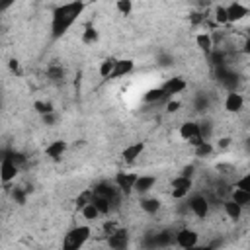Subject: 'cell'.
<instances>
[{"label": "cell", "instance_id": "obj_23", "mask_svg": "<svg viewBox=\"0 0 250 250\" xmlns=\"http://www.w3.org/2000/svg\"><path fill=\"white\" fill-rule=\"evenodd\" d=\"M211 107V96L207 94V92H197L195 96H193V109L195 111H207Z\"/></svg>", "mask_w": 250, "mask_h": 250}, {"label": "cell", "instance_id": "obj_6", "mask_svg": "<svg viewBox=\"0 0 250 250\" xmlns=\"http://www.w3.org/2000/svg\"><path fill=\"white\" fill-rule=\"evenodd\" d=\"M170 186H172V197L180 201V199H186V197H188V193L191 191L193 182H191V178L180 174V176H176V178L170 182Z\"/></svg>", "mask_w": 250, "mask_h": 250}, {"label": "cell", "instance_id": "obj_28", "mask_svg": "<svg viewBox=\"0 0 250 250\" xmlns=\"http://www.w3.org/2000/svg\"><path fill=\"white\" fill-rule=\"evenodd\" d=\"M92 201H94V205L100 209V213H102V215H109V213L113 211L111 201H109L107 197H102V195H96V193H94V199H92Z\"/></svg>", "mask_w": 250, "mask_h": 250}, {"label": "cell", "instance_id": "obj_50", "mask_svg": "<svg viewBox=\"0 0 250 250\" xmlns=\"http://www.w3.org/2000/svg\"><path fill=\"white\" fill-rule=\"evenodd\" d=\"M244 145H246V148H248V150H250V137H248V139H246V143H244Z\"/></svg>", "mask_w": 250, "mask_h": 250}, {"label": "cell", "instance_id": "obj_20", "mask_svg": "<svg viewBox=\"0 0 250 250\" xmlns=\"http://www.w3.org/2000/svg\"><path fill=\"white\" fill-rule=\"evenodd\" d=\"M223 209H225L227 217H229V219H232V221H238V219H240V215H242V205H240V203H236L232 197L223 199Z\"/></svg>", "mask_w": 250, "mask_h": 250}, {"label": "cell", "instance_id": "obj_10", "mask_svg": "<svg viewBox=\"0 0 250 250\" xmlns=\"http://www.w3.org/2000/svg\"><path fill=\"white\" fill-rule=\"evenodd\" d=\"M105 242H107V246L113 248V250H123V248H127V244H129V230L119 227L117 230H113L111 234L105 236Z\"/></svg>", "mask_w": 250, "mask_h": 250}, {"label": "cell", "instance_id": "obj_17", "mask_svg": "<svg viewBox=\"0 0 250 250\" xmlns=\"http://www.w3.org/2000/svg\"><path fill=\"white\" fill-rule=\"evenodd\" d=\"M66 141H62V139H59V141H53V143H49L47 145V148H45V154L53 160V162H59L61 158H62V154L66 152Z\"/></svg>", "mask_w": 250, "mask_h": 250}, {"label": "cell", "instance_id": "obj_34", "mask_svg": "<svg viewBox=\"0 0 250 250\" xmlns=\"http://www.w3.org/2000/svg\"><path fill=\"white\" fill-rule=\"evenodd\" d=\"M33 109H35L41 117H43V115H47V113H51V111H55L51 102H41V100H37V102L33 104Z\"/></svg>", "mask_w": 250, "mask_h": 250}, {"label": "cell", "instance_id": "obj_44", "mask_svg": "<svg viewBox=\"0 0 250 250\" xmlns=\"http://www.w3.org/2000/svg\"><path fill=\"white\" fill-rule=\"evenodd\" d=\"M43 123L45 125H55L57 123V115H55V111H51V113H47V115H43Z\"/></svg>", "mask_w": 250, "mask_h": 250}, {"label": "cell", "instance_id": "obj_48", "mask_svg": "<svg viewBox=\"0 0 250 250\" xmlns=\"http://www.w3.org/2000/svg\"><path fill=\"white\" fill-rule=\"evenodd\" d=\"M229 143H230V139H229V137H223V139L219 141V146H221V148H227V146H229Z\"/></svg>", "mask_w": 250, "mask_h": 250}, {"label": "cell", "instance_id": "obj_35", "mask_svg": "<svg viewBox=\"0 0 250 250\" xmlns=\"http://www.w3.org/2000/svg\"><path fill=\"white\" fill-rule=\"evenodd\" d=\"M27 189H23V188H14L12 189V199L18 203V205H25V201H27Z\"/></svg>", "mask_w": 250, "mask_h": 250}, {"label": "cell", "instance_id": "obj_26", "mask_svg": "<svg viewBox=\"0 0 250 250\" xmlns=\"http://www.w3.org/2000/svg\"><path fill=\"white\" fill-rule=\"evenodd\" d=\"M141 209L148 215H154L160 209V199L156 197H141Z\"/></svg>", "mask_w": 250, "mask_h": 250}, {"label": "cell", "instance_id": "obj_12", "mask_svg": "<svg viewBox=\"0 0 250 250\" xmlns=\"http://www.w3.org/2000/svg\"><path fill=\"white\" fill-rule=\"evenodd\" d=\"M197 238H199V234L195 230L182 229V230L176 232V246H180V248H193V246H197Z\"/></svg>", "mask_w": 250, "mask_h": 250}, {"label": "cell", "instance_id": "obj_27", "mask_svg": "<svg viewBox=\"0 0 250 250\" xmlns=\"http://www.w3.org/2000/svg\"><path fill=\"white\" fill-rule=\"evenodd\" d=\"M98 39H100L98 29H96L92 23H88V25H86V29L82 31V43H86V45H94Z\"/></svg>", "mask_w": 250, "mask_h": 250}, {"label": "cell", "instance_id": "obj_33", "mask_svg": "<svg viewBox=\"0 0 250 250\" xmlns=\"http://www.w3.org/2000/svg\"><path fill=\"white\" fill-rule=\"evenodd\" d=\"M92 199H94V191H92V188H90V189L82 191V193L76 197V209H78V211L84 209L88 203H92Z\"/></svg>", "mask_w": 250, "mask_h": 250}, {"label": "cell", "instance_id": "obj_39", "mask_svg": "<svg viewBox=\"0 0 250 250\" xmlns=\"http://www.w3.org/2000/svg\"><path fill=\"white\" fill-rule=\"evenodd\" d=\"M156 62H158V66H162V68H168V66H172V64H174V57H172L170 53H158V57H156Z\"/></svg>", "mask_w": 250, "mask_h": 250}, {"label": "cell", "instance_id": "obj_31", "mask_svg": "<svg viewBox=\"0 0 250 250\" xmlns=\"http://www.w3.org/2000/svg\"><path fill=\"white\" fill-rule=\"evenodd\" d=\"M213 150H215V148H213V145H211L209 141H203V143H199L197 146H193V152H195L197 158H205V156H209Z\"/></svg>", "mask_w": 250, "mask_h": 250}, {"label": "cell", "instance_id": "obj_8", "mask_svg": "<svg viewBox=\"0 0 250 250\" xmlns=\"http://www.w3.org/2000/svg\"><path fill=\"white\" fill-rule=\"evenodd\" d=\"M189 209H191V213L197 217V219H205L207 215H209V207H211V203H209V199H207V195H203V193H193V195H189Z\"/></svg>", "mask_w": 250, "mask_h": 250}, {"label": "cell", "instance_id": "obj_25", "mask_svg": "<svg viewBox=\"0 0 250 250\" xmlns=\"http://www.w3.org/2000/svg\"><path fill=\"white\" fill-rule=\"evenodd\" d=\"M115 62H117L115 57L104 59V61L100 62V76L105 78V80H109V76H111V72H113V68H115Z\"/></svg>", "mask_w": 250, "mask_h": 250}, {"label": "cell", "instance_id": "obj_2", "mask_svg": "<svg viewBox=\"0 0 250 250\" xmlns=\"http://www.w3.org/2000/svg\"><path fill=\"white\" fill-rule=\"evenodd\" d=\"M90 234H92V230H90L88 225H78V227H74V229H70L66 232V236L62 240V248L64 250H78V248H82L86 244Z\"/></svg>", "mask_w": 250, "mask_h": 250}, {"label": "cell", "instance_id": "obj_36", "mask_svg": "<svg viewBox=\"0 0 250 250\" xmlns=\"http://www.w3.org/2000/svg\"><path fill=\"white\" fill-rule=\"evenodd\" d=\"M199 133H201V137H203L205 141H209V139H211V135H213V123H211V121H207V119L199 121Z\"/></svg>", "mask_w": 250, "mask_h": 250}, {"label": "cell", "instance_id": "obj_32", "mask_svg": "<svg viewBox=\"0 0 250 250\" xmlns=\"http://www.w3.org/2000/svg\"><path fill=\"white\" fill-rule=\"evenodd\" d=\"M80 213H82V217H84L86 221H96V219L102 215V213H100V209L94 205V201H92V203H88L84 209H80Z\"/></svg>", "mask_w": 250, "mask_h": 250}, {"label": "cell", "instance_id": "obj_15", "mask_svg": "<svg viewBox=\"0 0 250 250\" xmlns=\"http://www.w3.org/2000/svg\"><path fill=\"white\" fill-rule=\"evenodd\" d=\"M64 78H66V70L62 64H57V62H51L47 66V80L55 86H61L64 84Z\"/></svg>", "mask_w": 250, "mask_h": 250}, {"label": "cell", "instance_id": "obj_40", "mask_svg": "<svg viewBox=\"0 0 250 250\" xmlns=\"http://www.w3.org/2000/svg\"><path fill=\"white\" fill-rule=\"evenodd\" d=\"M215 20H217V23H229L227 6H217V8H215Z\"/></svg>", "mask_w": 250, "mask_h": 250}, {"label": "cell", "instance_id": "obj_30", "mask_svg": "<svg viewBox=\"0 0 250 250\" xmlns=\"http://www.w3.org/2000/svg\"><path fill=\"white\" fill-rule=\"evenodd\" d=\"M2 156H10V158H12V160H14V162L20 166V168L27 164V156H25L23 152H20V150H10V148H4V150H2Z\"/></svg>", "mask_w": 250, "mask_h": 250}, {"label": "cell", "instance_id": "obj_38", "mask_svg": "<svg viewBox=\"0 0 250 250\" xmlns=\"http://www.w3.org/2000/svg\"><path fill=\"white\" fill-rule=\"evenodd\" d=\"M209 61H211L213 68H215V66H221V64H227V62H225V55H223L219 49H213V51H211V55H209Z\"/></svg>", "mask_w": 250, "mask_h": 250}, {"label": "cell", "instance_id": "obj_14", "mask_svg": "<svg viewBox=\"0 0 250 250\" xmlns=\"http://www.w3.org/2000/svg\"><path fill=\"white\" fill-rule=\"evenodd\" d=\"M186 86H188V82H186L182 76H174V78H168V80L162 84V88H164V94H166V98H168V100H170L172 96H176V94L184 92V90H186Z\"/></svg>", "mask_w": 250, "mask_h": 250}, {"label": "cell", "instance_id": "obj_24", "mask_svg": "<svg viewBox=\"0 0 250 250\" xmlns=\"http://www.w3.org/2000/svg\"><path fill=\"white\" fill-rule=\"evenodd\" d=\"M195 43H197V47H199L207 57L211 55V51H213V41H211V35H209V33H197Z\"/></svg>", "mask_w": 250, "mask_h": 250}, {"label": "cell", "instance_id": "obj_51", "mask_svg": "<svg viewBox=\"0 0 250 250\" xmlns=\"http://www.w3.org/2000/svg\"><path fill=\"white\" fill-rule=\"evenodd\" d=\"M246 31H248V37H250V27H248V29H246Z\"/></svg>", "mask_w": 250, "mask_h": 250}, {"label": "cell", "instance_id": "obj_47", "mask_svg": "<svg viewBox=\"0 0 250 250\" xmlns=\"http://www.w3.org/2000/svg\"><path fill=\"white\" fill-rule=\"evenodd\" d=\"M14 2H16V0H0V12H6Z\"/></svg>", "mask_w": 250, "mask_h": 250}, {"label": "cell", "instance_id": "obj_13", "mask_svg": "<svg viewBox=\"0 0 250 250\" xmlns=\"http://www.w3.org/2000/svg\"><path fill=\"white\" fill-rule=\"evenodd\" d=\"M227 14H229V21H230V23H234V21L244 20V18L250 14V8H248V6H244V4H242V2H238V0H232V2L227 6Z\"/></svg>", "mask_w": 250, "mask_h": 250}, {"label": "cell", "instance_id": "obj_7", "mask_svg": "<svg viewBox=\"0 0 250 250\" xmlns=\"http://www.w3.org/2000/svg\"><path fill=\"white\" fill-rule=\"evenodd\" d=\"M180 137H182L184 141H188L191 146H197L199 143L205 141V139L201 137V133H199V123H195V121H186V123L180 127Z\"/></svg>", "mask_w": 250, "mask_h": 250}, {"label": "cell", "instance_id": "obj_41", "mask_svg": "<svg viewBox=\"0 0 250 250\" xmlns=\"http://www.w3.org/2000/svg\"><path fill=\"white\" fill-rule=\"evenodd\" d=\"M234 186H236V188H242V189H246V191L250 193V172H248L246 176H242Z\"/></svg>", "mask_w": 250, "mask_h": 250}, {"label": "cell", "instance_id": "obj_29", "mask_svg": "<svg viewBox=\"0 0 250 250\" xmlns=\"http://www.w3.org/2000/svg\"><path fill=\"white\" fill-rule=\"evenodd\" d=\"M230 197H232L236 203H240L242 207L250 205V193H248L246 189H242V188H236V186H234V189L230 191Z\"/></svg>", "mask_w": 250, "mask_h": 250}, {"label": "cell", "instance_id": "obj_4", "mask_svg": "<svg viewBox=\"0 0 250 250\" xmlns=\"http://www.w3.org/2000/svg\"><path fill=\"white\" fill-rule=\"evenodd\" d=\"M215 78H217L219 84H221L223 88H227L229 92L236 90V88H238V82H240V76H238L232 68H229L227 64L215 66Z\"/></svg>", "mask_w": 250, "mask_h": 250}, {"label": "cell", "instance_id": "obj_45", "mask_svg": "<svg viewBox=\"0 0 250 250\" xmlns=\"http://www.w3.org/2000/svg\"><path fill=\"white\" fill-rule=\"evenodd\" d=\"M117 229H119V227H117V223H113V221H107V223L104 225V232H105V236L111 234V232L117 230Z\"/></svg>", "mask_w": 250, "mask_h": 250}, {"label": "cell", "instance_id": "obj_42", "mask_svg": "<svg viewBox=\"0 0 250 250\" xmlns=\"http://www.w3.org/2000/svg\"><path fill=\"white\" fill-rule=\"evenodd\" d=\"M8 66H10V70H12L14 74H18V76L21 74V70H20V62H18L16 59H10V61H8Z\"/></svg>", "mask_w": 250, "mask_h": 250}, {"label": "cell", "instance_id": "obj_1", "mask_svg": "<svg viewBox=\"0 0 250 250\" xmlns=\"http://www.w3.org/2000/svg\"><path fill=\"white\" fill-rule=\"evenodd\" d=\"M84 8H86L84 0H72V2L57 6L51 14V39L53 41L61 39L72 27V23L78 20V16L84 12Z\"/></svg>", "mask_w": 250, "mask_h": 250}, {"label": "cell", "instance_id": "obj_43", "mask_svg": "<svg viewBox=\"0 0 250 250\" xmlns=\"http://www.w3.org/2000/svg\"><path fill=\"white\" fill-rule=\"evenodd\" d=\"M178 107H180V102H176V100H172V98L166 102V111L174 113V111H178Z\"/></svg>", "mask_w": 250, "mask_h": 250}, {"label": "cell", "instance_id": "obj_9", "mask_svg": "<svg viewBox=\"0 0 250 250\" xmlns=\"http://www.w3.org/2000/svg\"><path fill=\"white\" fill-rule=\"evenodd\" d=\"M137 178H139V174H135V172H117L115 178H113V182L117 184V188H119L125 195H129L131 191H135V182H137Z\"/></svg>", "mask_w": 250, "mask_h": 250}, {"label": "cell", "instance_id": "obj_49", "mask_svg": "<svg viewBox=\"0 0 250 250\" xmlns=\"http://www.w3.org/2000/svg\"><path fill=\"white\" fill-rule=\"evenodd\" d=\"M244 53H246V55H250V37H248V41L244 43Z\"/></svg>", "mask_w": 250, "mask_h": 250}, {"label": "cell", "instance_id": "obj_22", "mask_svg": "<svg viewBox=\"0 0 250 250\" xmlns=\"http://www.w3.org/2000/svg\"><path fill=\"white\" fill-rule=\"evenodd\" d=\"M143 100H145L146 104H160V102H168V98H166V94H164V88H162V86H158V88H150V90L143 96Z\"/></svg>", "mask_w": 250, "mask_h": 250}, {"label": "cell", "instance_id": "obj_46", "mask_svg": "<svg viewBox=\"0 0 250 250\" xmlns=\"http://www.w3.org/2000/svg\"><path fill=\"white\" fill-rule=\"evenodd\" d=\"M180 174H184V176H188V178H193V174H195V166H193V164H188V166L182 168Z\"/></svg>", "mask_w": 250, "mask_h": 250}, {"label": "cell", "instance_id": "obj_5", "mask_svg": "<svg viewBox=\"0 0 250 250\" xmlns=\"http://www.w3.org/2000/svg\"><path fill=\"white\" fill-rule=\"evenodd\" d=\"M145 244L150 246V248H168V246H174L176 244V232L172 229L158 230L154 234H148L146 240H145Z\"/></svg>", "mask_w": 250, "mask_h": 250}, {"label": "cell", "instance_id": "obj_16", "mask_svg": "<svg viewBox=\"0 0 250 250\" xmlns=\"http://www.w3.org/2000/svg\"><path fill=\"white\" fill-rule=\"evenodd\" d=\"M242 107H244V98H242V94H238L236 90L229 92L227 98H225V109H227L229 113H238V111H242Z\"/></svg>", "mask_w": 250, "mask_h": 250}, {"label": "cell", "instance_id": "obj_11", "mask_svg": "<svg viewBox=\"0 0 250 250\" xmlns=\"http://www.w3.org/2000/svg\"><path fill=\"white\" fill-rule=\"evenodd\" d=\"M20 172V166L10 158V156H2V164H0V178L4 184L12 182Z\"/></svg>", "mask_w": 250, "mask_h": 250}, {"label": "cell", "instance_id": "obj_19", "mask_svg": "<svg viewBox=\"0 0 250 250\" xmlns=\"http://www.w3.org/2000/svg\"><path fill=\"white\" fill-rule=\"evenodd\" d=\"M133 68H135V62H133L131 59H117V62H115V68H113V72H111L109 80L121 78V76H125V74H129Z\"/></svg>", "mask_w": 250, "mask_h": 250}, {"label": "cell", "instance_id": "obj_21", "mask_svg": "<svg viewBox=\"0 0 250 250\" xmlns=\"http://www.w3.org/2000/svg\"><path fill=\"white\" fill-rule=\"evenodd\" d=\"M156 184V178L154 176H148V174H143V176H139L137 178V182H135V191L137 193H141V195H145L146 191H150L152 189V186Z\"/></svg>", "mask_w": 250, "mask_h": 250}, {"label": "cell", "instance_id": "obj_3", "mask_svg": "<svg viewBox=\"0 0 250 250\" xmlns=\"http://www.w3.org/2000/svg\"><path fill=\"white\" fill-rule=\"evenodd\" d=\"M92 191L96 193V195H102V197H107L109 201H111V207L113 209H117L119 207V201H121V189L117 188V184L113 182H105V180H102V182H98L96 186H92Z\"/></svg>", "mask_w": 250, "mask_h": 250}, {"label": "cell", "instance_id": "obj_37", "mask_svg": "<svg viewBox=\"0 0 250 250\" xmlns=\"http://www.w3.org/2000/svg\"><path fill=\"white\" fill-rule=\"evenodd\" d=\"M115 6L121 16H131V12H133V0H117Z\"/></svg>", "mask_w": 250, "mask_h": 250}, {"label": "cell", "instance_id": "obj_18", "mask_svg": "<svg viewBox=\"0 0 250 250\" xmlns=\"http://www.w3.org/2000/svg\"><path fill=\"white\" fill-rule=\"evenodd\" d=\"M143 150H145V143H143V141H137V143L127 145V146L123 148L121 156H123V160H125V162H135V160L143 154Z\"/></svg>", "mask_w": 250, "mask_h": 250}]
</instances>
